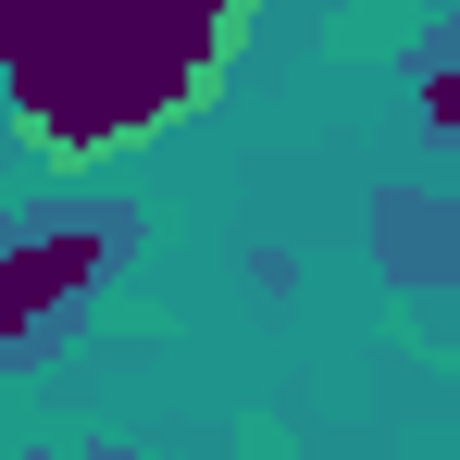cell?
Here are the masks:
<instances>
[{
    "mask_svg": "<svg viewBox=\"0 0 460 460\" xmlns=\"http://www.w3.org/2000/svg\"><path fill=\"white\" fill-rule=\"evenodd\" d=\"M261 0H0V112L38 174H100L225 100Z\"/></svg>",
    "mask_w": 460,
    "mask_h": 460,
    "instance_id": "cell-1",
    "label": "cell"
},
{
    "mask_svg": "<svg viewBox=\"0 0 460 460\" xmlns=\"http://www.w3.org/2000/svg\"><path fill=\"white\" fill-rule=\"evenodd\" d=\"M125 249H137L125 199H50V212L0 225V361H50L125 274Z\"/></svg>",
    "mask_w": 460,
    "mask_h": 460,
    "instance_id": "cell-2",
    "label": "cell"
},
{
    "mask_svg": "<svg viewBox=\"0 0 460 460\" xmlns=\"http://www.w3.org/2000/svg\"><path fill=\"white\" fill-rule=\"evenodd\" d=\"M361 236H374L385 287H448V274H460V199H448V187H385Z\"/></svg>",
    "mask_w": 460,
    "mask_h": 460,
    "instance_id": "cell-3",
    "label": "cell"
},
{
    "mask_svg": "<svg viewBox=\"0 0 460 460\" xmlns=\"http://www.w3.org/2000/svg\"><path fill=\"white\" fill-rule=\"evenodd\" d=\"M411 112H423V137H436V150L460 137V25H448V13H436V25H423V50H411Z\"/></svg>",
    "mask_w": 460,
    "mask_h": 460,
    "instance_id": "cell-4",
    "label": "cell"
},
{
    "mask_svg": "<svg viewBox=\"0 0 460 460\" xmlns=\"http://www.w3.org/2000/svg\"><path fill=\"white\" fill-rule=\"evenodd\" d=\"M249 299L287 311V299H299V261H287V249H249Z\"/></svg>",
    "mask_w": 460,
    "mask_h": 460,
    "instance_id": "cell-5",
    "label": "cell"
},
{
    "mask_svg": "<svg viewBox=\"0 0 460 460\" xmlns=\"http://www.w3.org/2000/svg\"><path fill=\"white\" fill-rule=\"evenodd\" d=\"M63 460H137V448H112V436H100V448H63Z\"/></svg>",
    "mask_w": 460,
    "mask_h": 460,
    "instance_id": "cell-6",
    "label": "cell"
},
{
    "mask_svg": "<svg viewBox=\"0 0 460 460\" xmlns=\"http://www.w3.org/2000/svg\"><path fill=\"white\" fill-rule=\"evenodd\" d=\"M25 460H63V448H25Z\"/></svg>",
    "mask_w": 460,
    "mask_h": 460,
    "instance_id": "cell-7",
    "label": "cell"
}]
</instances>
